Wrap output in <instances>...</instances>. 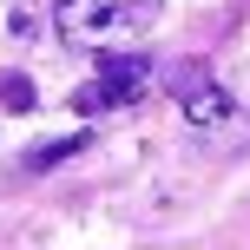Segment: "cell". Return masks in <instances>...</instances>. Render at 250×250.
Returning <instances> with one entry per match:
<instances>
[{"label":"cell","instance_id":"5b68a950","mask_svg":"<svg viewBox=\"0 0 250 250\" xmlns=\"http://www.w3.org/2000/svg\"><path fill=\"white\" fill-rule=\"evenodd\" d=\"M79 145H86V138H53V145H40L33 158H26V165H33V171H46V165H60V158H73Z\"/></svg>","mask_w":250,"mask_h":250},{"label":"cell","instance_id":"7a4b0ae2","mask_svg":"<svg viewBox=\"0 0 250 250\" xmlns=\"http://www.w3.org/2000/svg\"><path fill=\"white\" fill-rule=\"evenodd\" d=\"M145 92H151V66L138 53H99V79H86L73 92V105L79 112H119V105L145 99Z\"/></svg>","mask_w":250,"mask_h":250},{"label":"cell","instance_id":"6da1fadb","mask_svg":"<svg viewBox=\"0 0 250 250\" xmlns=\"http://www.w3.org/2000/svg\"><path fill=\"white\" fill-rule=\"evenodd\" d=\"M158 0H53V26L66 46L86 53H125L138 33H151Z\"/></svg>","mask_w":250,"mask_h":250},{"label":"cell","instance_id":"277c9868","mask_svg":"<svg viewBox=\"0 0 250 250\" xmlns=\"http://www.w3.org/2000/svg\"><path fill=\"white\" fill-rule=\"evenodd\" d=\"M0 99H7V112H33V79L26 73H0Z\"/></svg>","mask_w":250,"mask_h":250},{"label":"cell","instance_id":"3957f363","mask_svg":"<svg viewBox=\"0 0 250 250\" xmlns=\"http://www.w3.org/2000/svg\"><path fill=\"white\" fill-rule=\"evenodd\" d=\"M224 112H230V99H224L217 86H204V92H185V119H198V125H217Z\"/></svg>","mask_w":250,"mask_h":250}]
</instances>
